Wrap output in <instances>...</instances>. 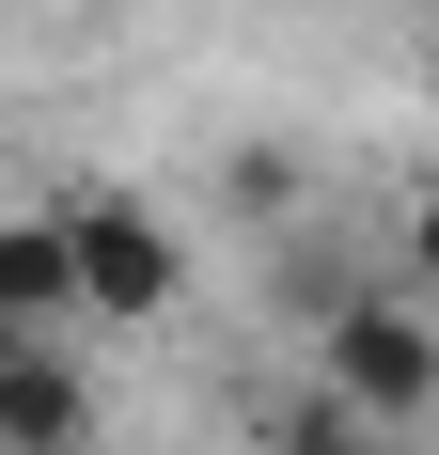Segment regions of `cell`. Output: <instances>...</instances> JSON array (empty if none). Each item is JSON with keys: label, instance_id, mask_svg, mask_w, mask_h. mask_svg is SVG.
Returning <instances> with one entry per match:
<instances>
[{"label": "cell", "instance_id": "5b68a950", "mask_svg": "<svg viewBox=\"0 0 439 455\" xmlns=\"http://www.w3.org/2000/svg\"><path fill=\"white\" fill-rule=\"evenodd\" d=\"M251 455H408V440H393V424H346V409H314V393H299Z\"/></svg>", "mask_w": 439, "mask_h": 455}, {"label": "cell", "instance_id": "8992f818", "mask_svg": "<svg viewBox=\"0 0 439 455\" xmlns=\"http://www.w3.org/2000/svg\"><path fill=\"white\" fill-rule=\"evenodd\" d=\"M0 346H16V330H0Z\"/></svg>", "mask_w": 439, "mask_h": 455}, {"label": "cell", "instance_id": "6da1fadb", "mask_svg": "<svg viewBox=\"0 0 439 455\" xmlns=\"http://www.w3.org/2000/svg\"><path fill=\"white\" fill-rule=\"evenodd\" d=\"M47 251H63V315H94V330H157L188 299V235L141 188H63L47 204Z\"/></svg>", "mask_w": 439, "mask_h": 455}, {"label": "cell", "instance_id": "7a4b0ae2", "mask_svg": "<svg viewBox=\"0 0 439 455\" xmlns=\"http://www.w3.org/2000/svg\"><path fill=\"white\" fill-rule=\"evenodd\" d=\"M314 330V409H346V424H424L439 409V330H424V299L408 283H346L330 315H299Z\"/></svg>", "mask_w": 439, "mask_h": 455}, {"label": "cell", "instance_id": "277c9868", "mask_svg": "<svg viewBox=\"0 0 439 455\" xmlns=\"http://www.w3.org/2000/svg\"><path fill=\"white\" fill-rule=\"evenodd\" d=\"M0 330H79L63 315V251H47V204L0 220Z\"/></svg>", "mask_w": 439, "mask_h": 455}, {"label": "cell", "instance_id": "3957f363", "mask_svg": "<svg viewBox=\"0 0 439 455\" xmlns=\"http://www.w3.org/2000/svg\"><path fill=\"white\" fill-rule=\"evenodd\" d=\"M94 440H110L94 362L63 330H16V346H0V455H94Z\"/></svg>", "mask_w": 439, "mask_h": 455}]
</instances>
